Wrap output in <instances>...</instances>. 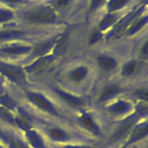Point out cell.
<instances>
[{
    "label": "cell",
    "instance_id": "ba28073f",
    "mask_svg": "<svg viewBox=\"0 0 148 148\" xmlns=\"http://www.w3.org/2000/svg\"><path fill=\"white\" fill-rule=\"evenodd\" d=\"M30 50V47L25 46H4L0 48V54L2 55H16L26 53Z\"/></svg>",
    "mask_w": 148,
    "mask_h": 148
},
{
    "label": "cell",
    "instance_id": "5b68a950",
    "mask_svg": "<svg viewBox=\"0 0 148 148\" xmlns=\"http://www.w3.org/2000/svg\"><path fill=\"white\" fill-rule=\"evenodd\" d=\"M148 132V127L147 124H140V125L136 127L135 130L132 132L131 135L130 139L128 141V145H131L132 143H134L139 140H142L145 137H146Z\"/></svg>",
    "mask_w": 148,
    "mask_h": 148
},
{
    "label": "cell",
    "instance_id": "d6a6232c",
    "mask_svg": "<svg viewBox=\"0 0 148 148\" xmlns=\"http://www.w3.org/2000/svg\"><path fill=\"white\" fill-rule=\"evenodd\" d=\"M0 148H2V147H1V145H0Z\"/></svg>",
    "mask_w": 148,
    "mask_h": 148
},
{
    "label": "cell",
    "instance_id": "52a82bcc",
    "mask_svg": "<svg viewBox=\"0 0 148 148\" xmlns=\"http://www.w3.org/2000/svg\"><path fill=\"white\" fill-rule=\"evenodd\" d=\"M98 63L101 69L105 72H110L117 66L115 59L106 55H102L98 58Z\"/></svg>",
    "mask_w": 148,
    "mask_h": 148
},
{
    "label": "cell",
    "instance_id": "4316f807",
    "mask_svg": "<svg viewBox=\"0 0 148 148\" xmlns=\"http://www.w3.org/2000/svg\"><path fill=\"white\" fill-rule=\"evenodd\" d=\"M136 95L139 98H141L142 100L147 101V90L146 89H141L138 90L136 92Z\"/></svg>",
    "mask_w": 148,
    "mask_h": 148
},
{
    "label": "cell",
    "instance_id": "7c38bea8",
    "mask_svg": "<svg viewBox=\"0 0 148 148\" xmlns=\"http://www.w3.org/2000/svg\"><path fill=\"white\" fill-rule=\"evenodd\" d=\"M130 104L129 103L123 102V101H120V102L115 103L110 106L109 108V111L112 114H121L123 113H126L130 109Z\"/></svg>",
    "mask_w": 148,
    "mask_h": 148
},
{
    "label": "cell",
    "instance_id": "9a60e30c",
    "mask_svg": "<svg viewBox=\"0 0 148 148\" xmlns=\"http://www.w3.org/2000/svg\"><path fill=\"white\" fill-rule=\"evenodd\" d=\"M49 135L55 141H65L68 139V134L59 128H52L49 131Z\"/></svg>",
    "mask_w": 148,
    "mask_h": 148
},
{
    "label": "cell",
    "instance_id": "cb8c5ba5",
    "mask_svg": "<svg viewBox=\"0 0 148 148\" xmlns=\"http://www.w3.org/2000/svg\"><path fill=\"white\" fill-rule=\"evenodd\" d=\"M0 119L5 122L10 123V124H12L13 121L12 116L8 112L6 108H3V107H0Z\"/></svg>",
    "mask_w": 148,
    "mask_h": 148
},
{
    "label": "cell",
    "instance_id": "30bf717a",
    "mask_svg": "<svg viewBox=\"0 0 148 148\" xmlns=\"http://www.w3.org/2000/svg\"><path fill=\"white\" fill-rule=\"evenodd\" d=\"M51 59H52V58L50 56L41 58V59H39L36 62H35L34 64L30 65L29 67H28L27 70L29 72H39V71L45 69L49 65V64L51 62Z\"/></svg>",
    "mask_w": 148,
    "mask_h": 148
},
{
    "label": "cell",
    "instance_id": "3957f363",
    "mask_svg": "<svg viewBox=\"0 0 148 148\" xmlns=\"http://www.w3.org/2000/svg\"><path fill=\"white\" fill-rule=\"evenodd\" d=\"M28 98L33 105L42 111L55 116L57 114L56 109L52 103L41 94L36 92H29L28 94Z\"/></svg>",
    "mask_w": 148,
    "mask_h": 148
},
{
    "label": "cell",
    "instance_id": "ac0fdd59",
    "mask_svg": "<svg viewBox=\"0 0 148 148\" xmlns=\"http://www.w3.org/2000/svg\"><path fill=\"white\" fill-rule=\"evenodd\" d=\"M147 21V16L142 17L141 19H139L138 20L135 21L133 24L131 25V27L128 30V33L131 35L132 33H136V31H138V30L142 28V26H144V25L146 24Z\"/></svg>",
    "mask_w": 148,
    "mask_h": 148
},
{
    "label": "cell",
    "instance_id": "484cf974",
    "mask_svg": "<svg viewBox=\"0 0 148 148\" xmlns=\"http://www.w3.org/2000/svg\"><path fill=\"white\" fill-rule=\"evenodd\" d=\"M54 44V42L52 40H49V41L46 42V43H44L42 44H41L40 46H39V47L36 49L35 51L38 53H42L45 51H47L49 49V47H51V46Z\"/></svg>",
    "mask_w": 148,
    "mask_h": 148
},
{
    "label": "cell",
    "instance_id": "f1b7e54d",
    "mask_svg": "<svg viewBox=\"0 0 148 148\" xmlns=\"http://www.w3.org/2000/svg\"><path fill=\"white\" fill-rule=\"evenodd\" d=\"M12 148H26L23 144L19 143L18 141H16V140H15V141H13L12 143Z\"/></svg>",
    "mask_w": 148,
    "mask_h": 148
},
{
    "label": "cell",
    "instance_id": "d4e9b609",
    "mask_svg": "<svg viewBox=\"0 0 148 148\" xmlns=\"http://www.w3.org/2000/svg\"><path fill=\"white\" fill-rule=\"evenodd\" d=\"M105 0H91L89 6V12H94L96 10H98L101 6L102 5L103 3Z\"/></svg>",
    "mask_w": 148,
    "mask_h": 148
},
{
    "label": "cell",
    "instance_id": "7402d4cb",
    "mask_svg": "<svg viewBox=\"0 0 148 148\" xmlns=\"http://www.w3.org/2000/svg\"><path fill=\"white\" fill-rule=\"evenodd\" d=\"M15 122L17 124V125L19 127L23 130H26L28 131V129L30 128V123L29 121L25 118L23 116H17L15 119Z\"/></svg>",
    "mask_w": 148,
    "mask_h": 148
},
{
    "label": "cell",
    "instance_id": "f546056e",
    "mask_svg": "<svg viewBox=\"0 0 148 148\" xmlns=\"http://www.w3.org/2000/svg\"><path fill=\"white\" fill-rule=\"evenodd\" d=\"M147 42H146L145 43V44L144 45L143 47H142V53L143 54V56H145V57H147Z\"/></svg>",
    "mask_w": 148,
    "mask_h": 148
},
{
    "label": "cell",
    "instance_id": "d6986e66",
    "mask_svg": "<svg viewBox=\"0 0 148 148\" xmlns=\"http://www.w3.org/2000/svg\"><path fill=\"white\" fill-rule=\"evenodd\" d=\"M116 20V16L115 14H113L110 13V14H107L104 18L102 19V20L101 21L100 24V27L101 29H105L107 27L111 25L112 24H113L114 22H115Z\"/></svg>",
    "mask_w": 148,
    "mask_h": 148
},
{
    "label": "cell",
    "instance_id": "2e32d148",
    "mask_svg": "<svg viewBox=\"0 0 148 148\" xmlns=\"http://www.w3.org/2000/svg\"><path fill=\"white\" fill-rule=\"evenodd\" d=\"M133 122H134V120L133 119H130L126 121V122H124L123 124H122L119 127V128L118 129L116 132L115 133L114 137L116 139H119L123 136L125 134V133H126V132L129 131L130 130L131 127L133 126Z\"/></svg>",
    "mask_w": 148,
    "mask_h": 148
},
{
    "label": "cell",
    "instance_id": "8fae6325",
    "mask_svg": "<svg viewBox=\"0 0 148 148\" xmlns=\"http://www.w3.org/2000/svg\"><path fill=\"white\" fill-rule=\"evenodd\" d=\"M27 137L28 142L34 148H46L40 136L34 131H28Z\"/></svg>",
    "mask_w": 148,
    "mask_h": 148
},
{
    "label": "cell",
    "instance_id": "4fadbf2b",
    "mask_svg": "<svg viewBox=\"0 0 148 148\" xmlns=\"http://www.w3.org/2000/svg\"><path fill=\"white\" fill-rule=\"evenodd\" d=\"M131 0H109L107 2V8L110 13L114 12L125 7Z\"/></svg>",
    "mask_w": 148,
    "mask_h": 148
},
{
    "label": "cell",
    "instance_id": "277c9868",
    "mask_svg": "<svg viewBox=\"0 0 148 148\" xmlns=\"http://www.w3.org/2000/svg\"><path fill=\"white\" fill-rule=\"evenodd\" d=\"M80 123L84 129H86L91 134H94L95 135H100L101 134L98 125L94 122L92 118L88 114H84L81 116L80 118Z\"/></svg>",
    "mask_w": 148,
    "mask_h": 148
},
{
    "label": "cell",
    "instance_id": "1f68e13d",
    "mask_svg": "<svg viewBox=\"0 0 148 148\" xmlns=\"http://www.w3.org/2000/svg\"><path fill=\"white\" fill-rule=\"evenodd\" d=\"M64 148H96L91 146H67Z\"/></svg>",
    "mask_w": 148,
    "mask_h": 148
},
{
    "label": "cell",
    "instance_id": "83f0119b",
    "mask_svg": "<svg viewBox=\"0 0 148 148\" xmlns=\"http://www.w3.org/2000/svg\"><path fill=\"white\" fill-rule=\"evenodd\" d=\"M23 0H0V2L7 5H14L20 3Z\"/></svg>",
    "mask_w": 148,
    "mask_h": 148
},
{
    "label": "cell",
    "instance_id": "603a6c76",
    "mask_svg": "<svg viewBox=\"0 0 148 148\" xmlns=\"http://www.w3.org/2000/svg\"><path fill=\"white\" fill-rule=\"evenodd\" d=\"M0 105L2 106L3 108L6 109H12L14 106V103L10 97L7 95H4L0 96Z\"/></svg>",
    "mask_w": 148,
    "mask_h": 148
},
{
    "label": "cell",
    "instance_id": "5bb4252c",
    "mask_svg": "<svg viewBox=\"0 0 148 148\" xmlns=\"http://www.w3.org/2000/svg\"><path fill=\"white\" fill-rule=\"evenodd\" d=\"M87 73H88V70L86 67H78L71 71L70 73V78L73 81L79 82L85 78Z\"/></svg>",
    "mask_w": 148,
    "mask_h": 148
},
{
    "label": "cell",
    "instance_id": "8992f818",
    "mask_svg": "<svg viewBox=\"0 0 148 148\" xmlns=\"http://www.w3.org/2000/svg\"><path fill=\"white\" fill-rule=\"evenodd\" d=\"M55 92H57L58 95L61 98V99L63 100L67 104H68L71 106L74 107V108H80L84 105V103L80 98H76L75 96L70 95L64 91L59 90H55Z\"/></svg>",
    "mask_w": 148,
    "mask_h": 148
},
{
    "label": "cell",
    "instance_id": "6da1fadb",
    "mask_svg": "<svg viewBox=\"0 0 148 148\" xmlns=\"http://www.w3.org/2000/svg\"><path fill=\"white\" fill-rule=\"evenodd\" d=\"M23 17L26 21L34 24H49L56 20L54 9L49 5H38L23 12Z\"/></svg>",
    "mask_w": 148,
    "mask_h": 148
},
{
    "label": "cell",
    "instance_id": "ffe728a7",
    "mask_svg": "<svg viewBox=\"0 0 148 148\" xmlns=\"http://www.w3.org/2000/svg\"><path fill=\"white\" fill-rule=\"evenodd\" d=\"M14 17L12 12L5 8H0V23H7Z\"/></svg>",
    "mask_w": 148,
    "mask_h": 148
},
{
    "label": "cell",
    "instance_id": "7a4b0ae2",
    "mask_svg": "<svg viewBox=\"0 0 148 148\" xmlns=\"http://www.w3.org/2000/svg\"><path fill=\"white\" fill-rule=\"evenodd\" d=\"M0 73L9 79L18 84L25 82V75L20 67L0 62Z\"/></svg>",
    "mask_w": 148,
    "mask_h": 148
},
{
    "label": "cell",
    "instance_id": "e0dca14e",
    "mask_svg": "<svg viewBox=\"0 0 148 148\" xmlns=\"http://www.w3.org/2000/svg\"><path fill=\"white\" fill-rule=\"evenodd\" d=\"M136 67V63L134 61H130L123 65L122 68V75L123 76L129 77L133 75L135 72V69Z\"/></svg>",
    "mask_w": 148,
    "mask_h": 148
},
{
    "label": "cell",
    "instance_id": "4dcf8cb0",
    "mask_svg": "<svg viewBox=\"0 0 148 148\" xmlns=\"http://www.w3.org/2000/svg\"><path fill=\"white\" fill-rule=\"evenodd\" d=\"M99 38H100V34H99L98 33H94V34L92 36V37H91V41H90V43H94V42L97 41Z\"/></svg>",
    "mask_w": 148,
    "mask_h": 148
},
{
    "label": "cell",
    "instance_id": "44dd1931",
    "mask_svg": "<svg viewBox=\"0 0 148 148\" xmlns=\"http://www.w3.org/2000/svg\"><path fill=\"white\" fill-rule=\"evenodd\" d=\"M70 2L71 0H51V5L49 6L56 10H62L65 8Z\"/></svg>",
    "mask_w": 148,
    "mask_h": 148
},
{
    "label": "cell",
    "instance_id": "9c48e42d",
    "mask_svg": "<svg viewBox=\"0 0 148 148\" xmlns=\"http://www.w3.org/2000/svg\"><path fill=\"white\" fill-rule=\"evenodd\" d=\"M119 92H120V88L117 85H107L102 90V92L100 97V101H105L111 99L112 98L115 96Z\"/></svg>",
    "mask_w": 148,
    "mask_h": 148
}]
</instances>
